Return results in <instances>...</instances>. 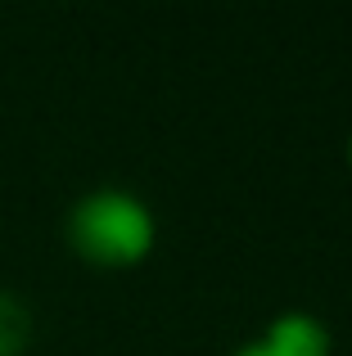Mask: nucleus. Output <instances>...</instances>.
<instances>
[{"instance_id": "obj_1", "label": "nucleus", "mask_w": 352, "mask_h": 356, "mask_svg": "<svg viewBox=\"0 0 352 356\" xmlns=\"http://www.w3.org/2000/svg\"><path fill=\"white\" fill-rule=\"evenodd\" d=\"M63 239L72 257L99 270H131L159 243V217L141 194L122 185L86 190L63 217Z\"/></svg>"}, {"instance_id": "obj_2", "label": "nucleus", "mask_w": 352, "mask_h": 356, "mask_svg": "<svg viewBox=\"0 0 352 356\" xmlns=\"http://www.w3.org/2000/svg\"><path fill=\"white\" fill-rule=\"evenodd\" d=\"M257 339L275 356H335V334L312 312H280L262 325Z\"/></svg>"}, {"instance_id": "obj_3", "label": "nucleus", "mask_w": 352, "mask_h": 356, "mask_svg": "<svg viewBox=\"0 0 352 356\" xmlns=\"http://www.w3.org/2000/svg\"><path fill=\"white\" fill-rule=\"evenodd\" d=\"M36 339V316L18 293L0 289V356H27Z\"/></svg>"}, {"instance_id": "obj_4", "label": "nucleus", "mask_w": 352, "mask_h": 356, "mask_svg": "<svg viewBox=\"0 0 352 356\" xmlns=\"http://www.w3.org/2000/svg\"><path fill=\"white\" fill-rule=\"evenodd\" d=\"M230 356H275L271 348H266V343L262 339H248V343H239V348L235 352H230Z\"/></svg>"}, {"instance_id": "obj_5", "label": "nucleus", "mask_w": 352, "mask_h": 356, "mask_svg": "<svg viewBox=\"0 0 352 356\" xmlns=\"http://www.w3.org/2000/svg\"><path fill=\"white\" fill-rule=\"evenodd\" d=\"M348 172H352V136H348Z\"/></svg>"}]
</instances>
